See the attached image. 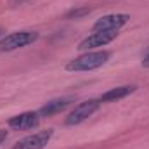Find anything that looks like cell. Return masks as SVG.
I'll return each instance as SVG.
<instances>
[{
    "instance_id": "cell-1",
    "label": "cell",
    "mask_w": 149,
    "mask_h": 149,
    "mask_svg": "<svg viewBox=\"0 0 149 149\" xmlns=\"http://www.w3.org/2000/svg\"><path fill=\"white\" fill-rule=\"evenodd\" d=\"M111 54L108 50H88L66 64V71H92L104 66L109 61Z\"/></svg>"
},
{
    "instance_id": "cell-2",
    "label": "cell",
    "mask_w": 149,
    "mask_h": 149,
    "mask_svg": "<svg viewBox=\"0 0 149 149\" xmlns=\"http://www.w3.org/2000/svg\"><path fill=\"white\" fill-rule=\"evenodd\" d=\"M38 40V33L37 31H14V33H9L5 37L0 38V52H12L16 49H23L33 42Z\"/></svg>"
},
{
    "instance_id": "cell-3",
    "label": "cell",
    "mask_w": 149,
    "mask_h": 149,
    "mask_svg": "<svg viewBox=\"0 0 149 149\" xmlns=\"http://www.w3.org/2000/svg\"><path fill=\"white\" fill-rule=\"evenodd\" d=\"M101 104H102V102H101L99 99H87V101L76 104V106L73 108V111L66 116L64 123H66L68 127H73V125H80V123H83L88 116H92L94 113L99 109Z\"/></svg>"
},
{
    "instance_id": "cell-4",
    "label": "cell",
    "mask_w": 149,
    "mask_h": 149,
    "mask_svg": "<svg viewBox=\"0 0 149 149\" xmlns=\"http://www.w3.org/2000/svg\"><path fill=\"white\" fill-rule=\"evenodd\" d=\"M130 21V16L128 14H108V16H102L99 17L94 26H92V31H120V28H123L127 23Z\"/></svg>"
},
{
    "instance_id": "cell-5",
    "label": "cell",
    "mask_w": 149,
    "mask_h": 149,
    "mask_svg": "<svg viewBox=\"0 0 149 149\" xmlns=\"http://www.w3.org/2000/svg\"><path fill=\"white\" fill-rule=\"evenodd\" d=\"M118 37V31H95L92 35H88L87 38H83L80 43H78V50H83V52H88V50H95L99 47H104L108 43H111L114 38Z\"/></svg>"
},
{
    "instance_id": "cell-6",
    "label": "cell",
    "mask_w": 149,
    "mask_h": 149,
    "mask_svg": "<svg viewBox=\"0 0 149 149\" xmlns=\"http://www.w3.org/2000/svg\"><path fill=\"white\" fill-rule=\"evenodd\" d=\"M50 139H52V130L50 128L49 130H42V132H37L33 135H28V137L17 141L12 146V149H43L49 144Z\"/></svg>"
},
{
    "instance_id": "cell-7",
    "label": "cell",
    "mask_w": 149,
    "mask_h": 149,
    "mask_svg": "<svg viewBox=\"0 0 149 149\" xmlns=\"http://www.w3.org/2000/svg\"><path fill=\"white\" fill-rule=\"evenodd\" d=\"M38 123H40V114L35 111L19 113L7 121V125L12 130H33L38 127Z\"/></svg>"
},
{
    "instance_id": "cell-8",
    "label": "cell",
    "mask_w": 149,
    "mask_h": 149,
    "mask_svg": "<svg viewBox=\"0 0 149 149\" xmlns=\"http://www.w3.org/2000/svg\"><path fill=\"white\" fill-rule=\"evenodd\" d=\"M73 97H59V99H52V101H49L47 104H43L40 109H38V114L40 116H54V114H57V113L64 111L68 106H71L73 104Z\"/></svg>"
},
{
    "instance_id": "cell-9",
    "label": "cell",
    "mask_w": 149,
    "mask_h": 149,
    "mask_svg": "<svg viewBox=\"0 0 149 149\" xmlns=\"http://www.w3.org/2000/svg\"><path fill=\"white\" fill-rule=\"evenodd\" d=\"M137 87L135 85H123V87H116V88H111L108 92H104L99 101L101 102H114V101H120V99H125L127 95H130L132 92H135Z\"/></svg>"
},
{
    "instance_id": "cell-10",
    "label": "cell",
    "mask_w": 149,
    "mask_h": 149,
    "mask_svg": "<svg viewBox=\"0 0 149 149\" xmlns=\"http://www.w3.org/2000/svg\"><path fill=\"white\" fill-rule=\"evenodd\" d=\"M90 12V7H80V9H73V10H70L68 12V17H74V19H78V17H81V16H85V14H88Z\"/></svg>"
},
{
    "instance_id": "cell-11",
    "label": "cell",
    "mask_w": 149,
    "mask_h": 149,
    "mask_svg": "<svg viewBox=\"0 0 149 149\" xmlns=\"http://www.w3.org/2000/svg\"><path fill=\"white\" fill-rule=\"evenodd\" d=\"M142 66L144 68H149V49L144 52V56H142Z\"/></svg>"
},
{
    "instance_id": "cell-12",
    "label": "cell",
    "mask_w": 149,
    "mask_h": 149,
    "mask_svg": "<svg viewBox=\"0 0 149 149\" xmlns=\"http://www.w3.org/2000/svg\"><path fill=\"white\" fill-rule=\"evenodd\" d=\"M5 139H7V130H0V146L5 142Z\"/></svg>"
},
{
    "instance_id": "cell-13",
    "label": "cell",
    "mask_w": 149,
    "mask_h": 149,
    "mask_svg": "<svg viewBox=\"0 0 149 149\" xmlns=\"http://www.w3.org/2000/svg\"><path fill=\"white\" fill-rule=\"evenodd\" d=\"M16 5H21V3H24V2H28V0H12Z\"/></svg>"
},
{
    "instance_id": "cell-14",
    "label": "cell",
    "mask_w": 149,
    "mask_h": 149,
    "mask_svg": "<svg viewBox=\"0 0 149 149\" xmlns=\"http://www.w3.org/2000/svg\"><path fill=\"white\" fill-rule=\"evenodd\" d=\"M2 33H3V30H2V28H0V38H2Z\"/></svg>"
}]
</instances>
